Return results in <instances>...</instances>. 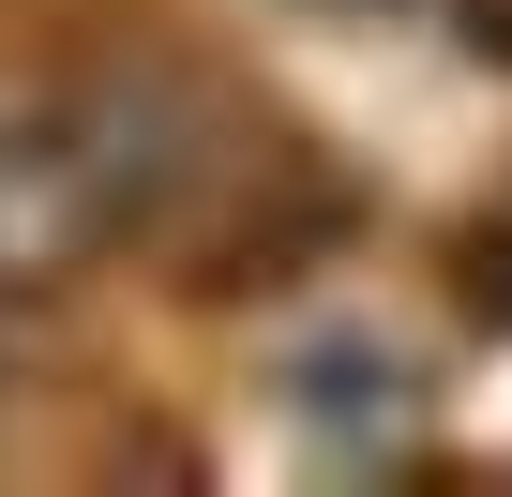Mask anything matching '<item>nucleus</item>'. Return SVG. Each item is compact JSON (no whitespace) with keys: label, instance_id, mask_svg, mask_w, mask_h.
<instances>
[{"label":"nucleus","instance_id":"f257e3e1","mask_svg":"<svg viewBox=\"0 0 512 497\" xmlns=\"http://www.w3.org/2000/svg\"><path fill=\"white\" fill-rule=\"evenodd\" d=\"M287 422H317L332 452H377V437L422 422V392H407V362H392L377 332H317V347L287 362Z\"/></svg>","mask_w":512,"mask_h":497},{"label":"nucleus","instance_id":"f03ea898","mask_svg":"<svg viewBox=\"0 0 512 497\" xmlns=\"http://www.w3.org/2000/svg\"><path fill=\"white\" fill-rule=\"evenodd\" d=\"M467 287H482V302H497V317H512V211H497V226H482V241H467Z\"/></svg>","mask_w":512,"mask_h":497}]
</instances>
